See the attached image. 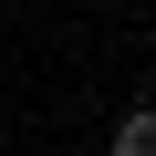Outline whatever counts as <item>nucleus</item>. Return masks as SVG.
Wrapping results in <instances>:
<instances>
[{
  "instance_id": "obj_1",
  "label": "nucleus",
  "mask_w": 156,
  "mask_h": 156,
  "mask_svg": "<svg viewBox=\"0 0 156 156\" xmlns=\"http://www.w3.org/2000/svg\"><path fill=\"white\" fill-rule=\"evenodd\" d=\"M115 156H156V104H135V115L115 125Z\"/></svg>"
}]
</instances>
